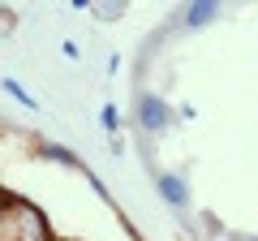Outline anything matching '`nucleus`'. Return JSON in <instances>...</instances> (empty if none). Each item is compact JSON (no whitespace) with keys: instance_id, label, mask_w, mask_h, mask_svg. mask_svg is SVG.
I'll list each match as a JSON object with an SVG mask.
<instances>
[{"instance_id":"7ed1b4c3","label":"nucleus","mask_w":258,"mask_h":241,"mask_svg":"<svg viewBox=\"0 0 258 241\" xmlns=\"http://www.w3.org/2000/svg\"><path fill=\"white\" fill-rule=\"evenodd\" d=\"M215 18H220V5H215V0H194L189 9L181 13V26L185 30H203V26H211Z\"/></svg>"},{"instance_id":"39448f33","label":"nucleus","mask_w":258,"mask_h":241,"mask_svg":"<svg viewBox=\"0 0 258 241\" xmlns=\"http://www.w3.org/2000/svg\"><path fill=\"white\" fill-rule=\"evenodd\" d=\"M0 86H5V91H9V95H13V99H18V103H22V108H35V95H30V91H26V86H22V82H18V78H5V82H0Z\"/></svg>"},{"instance_id":"0eeeda50","label":"nucleus","mask_w":258,"mask_h":241,"mask_svg":"<svg viewBox=\"0 0 258 241\" xmlns=\"http://www.w3.org/2000/svg\"><path fill=\"white\" fill-rule=\"evenodd\" d=\"M60 56H64V61H78L82 52H78V43H74V39H64V43H60Z\"/></svg>"},{"instance_id":"6e6552de","label":"nucleus","mask_w":258,"mask_h":241,"mask_svg":"<svg viewBox=\"0 0 258 241\" xmlns=\"http://www.w3.org/2000/svg\"><path fill=\"white\" fill-rule=\"evenodd\" d=\"M5 211H9V203H5V194H0V215H5Z\"/></svg>"},{"instance_id":"20e7f679","label":"nucleus","mask_w":258,"mask_h":241,"mask_svg":"<svg viewBox=\"0 0 258 241\" xmlns=\"http://www.w3.org/2000/svg\"><path fill=\"white\" fill-rule=\"evenodd\" d=\"M39 155H43V159H52V164H64V168H78V172H86V164H82V159H78L74 151L56 147V142H43V147H39Z\"/></svg>"},{"instance_id":"f03ea898","label":"nucleus","mask_w":258,"mask_h":241,"mask_svg":"<svg viewBox=\"0 0 258 241\" xmlns=\"http://www.w3.org/2000/svg\"><path fill=\"white\" fill-rule=\"evenodd\" d=\"M155 190H159V198H164L172 211H185V207H189V186H185L181 172H155Z\"/></svg>"},{"instance_id":"423d86ee","label":"nucleus","mask_w":258,"mask_h":241,"mask_svg":"<svg viewBox=\"0 0 258 241\" xmlns=\"http://www.w3.org/2000/svg\"><path fill=\"white\" fill-rule=\"evenodd\" d=\"M99 125H103L108 134L120 130V112H116V103H103V108H99Z\"/></svg>"},{"instance_id":"f257e3e1","label":"nucleus","mask_w":258,"mask_h":241,"mask_svg":"<svg viewBox=\"0 0 258 241\" xmlns=\"http://www.w3.org/2000/svg\"><path fill=\"white\" fill-rule=\"evenodd\" d=\"M138 125L147 134H164L168 125H172V108H168L159 95H142L138 99Z\"/></svg>"}]
</instances>
